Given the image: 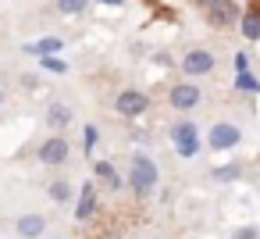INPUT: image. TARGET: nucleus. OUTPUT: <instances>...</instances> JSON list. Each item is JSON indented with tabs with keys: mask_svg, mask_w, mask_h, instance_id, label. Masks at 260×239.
<instances>
[{
	"mask_svg": "<svg viewBox=\"0 0 260 239\" xmlns=\"http://www.w3.org/2000/svg\"><path fill=\"white\" fill-rule=\"evenodd\" d=\"M128 182L139 196H150L153 186H157V164L146 157V154H136L132 157V171H128Z\"/></svg>",
	"mask_w": 260,
	"mask_h": 239,
	"instance_id": "obj_1",
	"label": "nucleus"
},
{
	"mask_svg": "<svg viewBox=\"0 0 260 239\" xmlns=\"http://www.w3.org/2000/svg\"><path fill=\"white\" fill-rule=\"evenodd\" d=\"M239 139H242V132H239V125H232V122H217V125H210V132H207L210 150H228V146H235Z\"/></svg>",
	"mask_w": 260,
	"mask_h": 239,
	"instance_id": "obj_2",
	"label": "nucleus"
},
{
	"mask_svg": "<svg viewBox=\"0 0 260 239\" xmlns=\"http://www.w3.org/2000/svg\"><path fill=\"white\" fill-rule=\"evenodd\" d=\"M171 139H175V150H178L182 157H196L200 139H196V125H192V122H178V125L171 129Z\"/></svg>",
	"mask_w": 260,
	"mask_h": 239,
	"instance_id": "obj_3",
	"label": "nucleus"
},
{
	"mask_svg": "<svg viewBox=\"0 0 260 239\" xmlns=\"http://www.w3.org/2000/svg\"><path fill=\"white\" fill-rule=\"evenodd\" d=\"M182 72L185 75H207V72H214V54L210 50H189L182 57Z\"/></svg>",
	"mask_w": 260,
	"mask_h": 239,
	"instance_id": "obj_4",
	"label": "nucleus"
},
{
	"mask_svg": "<svg viewBox=\"0 0 260 239\" xmlns=\"http://www.w3.org/2000/svg\"><path fill=\"white\" fill-rule=\"evenodd\" d=\"M40 161H43V164H64V161H68V139L50 136V139L40 146Z\"/></svg>",
	"mask_w": 260,
	"mask_h": 239,
	"instance_id": "obj_5",
	"label": "nucleus"
},
{
	"mask_svg": "<svg viewBox=\"0 0 260 239\" xmlns=\"http://www.w3.org/2000/svg\"><path fill=\"white\" fill-rule=\"evenodd\" d=\"M146 107H150V97H143V93H136V89H128V93L118 97V111H121L125 118H136V114H143Z\"/></svg>",
	"mask_w": 260,
	"mask_h": 239,
	"instance_id": "obj_6",
	"label": "nucleus"
},
{
	"mask_svg": "<svg viewBox=\"0 0 260 239\" xmlns=\"http://www.w3.org/2000/svg\"><path fill=\"white\" fill-rule=\"evenodd\" d=\"M207 18H210V25H214V29H224V25L239 22V8L232 4V0H221L217 8H210V11H207Z\"/></svg>",
	"mask_w": 260,
	"mask_h": 239,
	"instance_id": "obj_7",
	"label": "nucleus"
},
{
	"mask_svg": "<svg viewBox=\"0 0 260 239\" xmlns=\"http://www.w3.org/2000/svg\"><path fill=\"white\" fill-rule=\"evenodd\" d=\"M200 104V89L196 86H175L171 89V107H178V111H189V107H196Z\"/></svg>",
	"mask_w": 260,
	"mask_h": 239,
	"instance_id": "obj_8",
	"label": "nucleus"
},
{
	"mask_svg": "<svg viewBox=\"0 0 260 239\" xmlns=\"http://www.w3.org/2000/svg\"><path fill=\"white\" fill-rule=\"evenodd\" d=\"M43 228H47V218L43 214H22L18 218V235L22 239H40Z\"/></svg>",
	"mask_w": 260,
	"mask_h": 239,
	"instance_id": "obj_9",
	"label": "nucleus"
},
{
	"mask_svg": "<svg viewBox=\"0 0 260 239\" xmlns=\"http://www.w3.org/2000/svg\"><path fill=\"white\" fill-rule=\"evenodd\" d=\"M93 207H96V186H93V182H86V186H82V200H79L75 218H82V221H86V218L93 214Z\"/></svg>",
	"mask_w": 260,
	"mask_h": 239,
	"instance_id": "obj_10",
	"label": "nucleus"
},
{
	"mask_svg": "<svg viewBox=\"0 0 260 239\" xmlns=\"http://www.w3.org/2000/svg\"><path fill=\"white\" fill-rule=\"evenodd\" d=\"M239 29L246 40H260V11H246L239 15Z\"/></svg>",
	"mask_w": 260,
	"mask_h": 239,
	"instance_id": "obj_11",
	"label": "nucleus"
},
{
	"mask_svg": "<svg viewBox=\"0 0 260 239\" xmlns=\"http://www.w3.org/2000/svg\"><path fill=\"white\" fill-rule=\"evenodd\" d=\"M72 122V111L64 107V104H50V111H47V125L50 129H64Z\"/></svg>",
	"mask_w": 260,
	"mask_h": 239,
	"instance_id": "obj_12",
	"label": "nucleus"
},
{
	"mask_svg": "<svg viewBox=\"0 0 260 239\" xmlns=\"http://www.w3.org/2000/svg\"><path fill=\"white\" fill-rule=\"evenodd\" d=\"M61 43H64V40H57V36H47V40H40V43H32L29 50H32V54H40V57H54V54L61 50Z\"/></svg>",
	"mask_w": 260,
	"mask_h": 239,
	"instance_id": "obj_13",
	"label": "nucleus"
},
{
	"mask_svg": "<svg viewBox=\"0 0 260 239\" xmlns=\"http://www.w3.org/2000/svg\"><path fill=\"white\" fill-rule=\"evenodd\" d=\"M72 196V182H64V178H57V182H50V200H57V203H64Z\"/></svg>",
	"mask_w": 260,
	"mask_h": 239,
	"instance_id": "obj_14",
	"label": "nucleus"
},
{
	"mask_svg": "<svg viewBox=\"0 0 260 239\" xmlns=\"http://www.w3.org/2000/svg\"><path fill=\"white\" fill-rule=\"evenodd\" d=\"M86 4L89 0H57V11L61 15H79V11H86Z\"/></svg>",
	"mask_w": 260,
	"mask_h": 239,
	"instance_id": "obj_15",
	"label": "nucleus"
},
{
	"mask_svg": "<svg viewBox=\"0 0 260 239\" xmlns=\"http://www.w3.org/2000/svg\"><path fill=\"white\" fill-rule=\"evenodd\" d=\"M93 168H96V175H100V178H107L111 186H121V178H118V171H114V168H111L107 161H96Z\"/></svg>",
	"mask_w": 260,
	"mask_h": 239,
	"instance_id": "obj_16",
	"label": "nucleus"
},
{
	"mask_svg": "<svg viewBox=\"0 0 260 239\" xmlns=\"http://www.w3.org/2000/svg\"><path fill=\"white\" fill-rule=\"evenodd\" d=\"M242 168L239 164H224V168H214V182H228V178H239Z\"/></svg>",
	"mask_w": 260,
	"mask_h": 239,
	"instance_id": "obj_17",
	"label": "nucleus"
},
{
	"mask_svg": "<svg viewBox=\"0 0 260 239\" xmlns=\"http://www.w3.org/2000/svg\"><path fill=\"white\" fill-rule=\"evenodd\" d=\"M235 86H239V89H246V93H256V89H260V82H256V79H253L249 72L235 75Z\"/></svg>",
	"mask_w": 260,
	"mask_h": 239,
	"instance_id": "obj_18",
	"label": "nucleus"
},
{
	"mask_svg": "<svg viewBox=\"0 0 260 239\" xmlns=\"http://www.w3.org/2000/svg\"><path fill=\"white\" fill-rule=\"evenodd\" d=\"M40 65H43L47 72H54V75H64V72H68V65L57 61V57H40Z\"/></svg>",
	"mask_w": 260,
	"mask_h": 239,
	"instance_id": "obj_19",
	"label": "nucleus"
},
{
	"mask_svg": "<svg viewBox=\"0 0 260 239\" xmlns=\"http://www.w3.org/2000/svg\"><path fill=\"white\" fill-rule=\"evenodd\" d=\"M232 239H260V232L253 228V225H242V228H235V235Z\"/></svg>",
	"mask_w": 260,
	"mask_h": 239,
	"instance_id": "obj_20",
	"label": "nucleus"
},
{
	"mask_svg": "<svg viewBox=\"0 0 260 239\" xmlns=\"http://www.w3.org/2000/svg\"><path fill=\"white\" fill-rule=\"evenodd\" d=\"M246 65H249V57H246V54H235V75H242Z\"/></svg>",
	"mask_w": 260,
	"mask_h": 239,
	"instance_id": "obj_21",
	"label": "nucleus"
},
{
	"mask_svg": "<svg viewBox=\"0 0 260 239\" xmlns=\"http://www.w3.org/2000/svg\"><path fill=\"white\" fill-rule=\"evenodd\" d=\"M93 143H96V129L89 125V129H86V150H93Z\"/></svg>",
	"mask_w": 260,
	"mask_h": 239,
	"instance_id": "obj_22",
	"label": "nucleus"
},
{
	"mask_svg": "<svg viewBox=\"0 0 260 239\" xmlns=\"http://www.w3.org/2000/svg\"><path fill=\"white\" fill-rule=\"evenodd\" d=\"M196 4H200L203 11H210V8H217V4H221V0H196Z\"/></svg>",
	"mask_w": 260,
	"mask_h": 239,
	"instance_id": "obj_23",
	"label": "nucleus"
},
{
	"mask_svg": "<svg viewBox=\"0 0 260 239\" xmlns=\"http://www.w3.org/2000/svg\"><path fill=\"white\" fill-rule=\"evenodd\" d=\"M104 4H121V0H104Z\"/></svg>",
	"mask_w": 260,
	"mask_h": 239,
	"instance_id": "obj_24",
	"label": "nucleus"
},
{
	"mask_svg": "<svg viewBox=\"0 0 260 239\" xmlns=\"http://www.w3.org/2000/svg\"><path fill=\"white\" fill-rule=\"evenodd\" d=\"M0 104H4V93H0Z\"/></svg>",
	"mask_w": 260,
	"mask_h": 239,
	"instance_id": "obj_25",
	"label": "nucleus"
}]
</instances>
